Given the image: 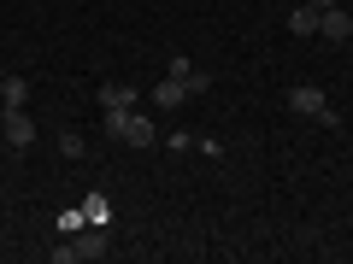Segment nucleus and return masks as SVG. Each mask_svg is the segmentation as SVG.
<instances>
[{"label":"nucleus","mask_w":353,"mask_h":264,"mask_svg":"<svg viewBox=\"0 0 353 264\" xmlns=\"http://www.w3.org/2000/svg\"><path fill=\"white\" fill-rule=\"evenodd\" d=\"M289 36H318V6H306V0H301V6H294V12H289Z\"/></svg>","instance_id":"39448f33"},{"label":"nucleus","mask_w":353,"mask_h":264,"mask_svg":"<svg viewBox=\"0 0 353 264\" xmlns=\"http://www.w3.org/2000/svg\"><path fill=\"white\" fill-rule=\"evenodd\" d=\"M0 129H6V147H30V141H36V118H30L24 106H6V112H0Z\"/></svg>","instance_id":"f03ea898"},{"label":"nucleus","mask_w":353,"mask_h":264,"mask_svg":"<svg viewBox=\"0 0 353 264\" xmlns=\"http://www.w3.org/2000/svg\"><path fill=\"white\" fill-rule=\"evenodd\" d=\"M306 6H318V12H324V6H336V0H306Z\"/></svg>","instance_id":"f8f14e48"},{"label":"nucleus","mask_w":353,"mask_h":264,"mask_svg":"<svg viewBox=\"0 0 353 264\" xmlns=\"http://www.w3.org/2000/svg\"><path fill=\"white\" fill-rule=\"evenodd\" d=\"M0 100H6V106H24L30 100V82H24V76H0Z\"/></svg>","instance_id":"6e6552de"},{"label":"nucleus","mask_w":353,"mask_h":264,"mask_svg":"<svg viewBox=\"0 0 353 264\" xmlns=\"http://www.w3.org/2000/svg\"><path fill=\"white\" fill-rule=\"evenodd\" d=\"M83 258V241H65V247H53V264H77Z\"/></svg>","instance_id":"9d476101"},{"label":"nucleus","mask_w":353,"mask_h":264,"mask_svg":"<svg viewBox=\"0 0 353 264\" xmlns=\"http://www.w3.org/2000/svg\"><path fill=\"white\" fill-rule=\"evenodd\" d=\"M318 36H324V41H347V36H353V18L341 12V0L318 12Z\"/></svg>","instance_id":"20e7f679"},{"label":"nucleus","mask_w":353,"mask_h":264,"mask_svg":"<svg viewBox=\"0 0 353 264\" xmlns=\"http://www.w3.org/2000/svg\"><path fill=\"white\" fill-rule=\"evenodd\" d=\"M183 100H189V88L176 82V76H165V82L153 88V106H171V112H176V106H183Z\"/></svg>","instance_id":"0eeeda50"},{"label":"nucleus","mask_w":353,"mask_h":264,"mask_svg":"<svg viewBox=\"0 0 353 264\" xmlns=\"http://www.w3.org/2000/svg\"><path fill=\"white\" fill-rule=\"evenodd\" d=\"M118 141H130V147H153V141H159V129H153V118L124 112V129H118Z\"/></svg>","instance_id":"7ed1b4c3"},{"label":"nucleus","mask_w":353,"mask_h":264,"mask_svg":"<svg viewBox=\"0 0 353 264\" xmlns=\"http://www.w3.org/2000/svg\"><path fill=\"white\" fill-rule=\"evenodd\" d=\"M289 112H301V118H318V124H330V129L341 124V118H336V106L324 100V88H312V82H294V88H289Z\"/></svg>","instance_id":"f257e3e1"},{"label":"nucleus","mask_w":353,"mask_h":264,"mask_svg":"<svg viewBox=\"0 0 353 264\" xmlns=\"http://www.w3.org/2000/svg\"><path fill=\"white\" fill-rule=\"evenodd\" d=\"M0 112H6V100H0Z\"/></svg>","instance_id":"ddd939ff"},{"label":"nucleus","mask_w":353,"mask_h":264,"mask_svg":"<svg viewBox=\"0 0 353 264\" xmlns=\"http://www.w3.org/2000/svg\"><path fill=\"white\" fill-rule=\"evenodd\" d=\"M183 88H189V100H201V94H212V76H206V71H189V76H183Z\"/></svg>","instance_id":"1a4fd4ad"},{"label":"nucleus","mask_w":353,"mask_h":264,"mask_svg":"<svg viewBox=\"0 0 353 264\" xmlns=\"http://www.w3.org/2000/svg\"><path fill=\"white\" fill-rule=\"evenodd\" d=\"M101 106H106V112H118V106H136V88H130V82H101Z\"/></svg>","instance_id":"423d86ee"},{"label":"nucleus","mask_w":353,"mask_h":264,"mask_svg":"<svg viewBox=\"0 0 353 264\" xmlns=\"http://www.w3.org/2000/svg\"><path fill=\"white\" fill-rule=\"evenodd\" d=\"M59 153L65 159H83V135H59Z\"/></svg>","instance_id":"9b49d317"}]
</instances>
